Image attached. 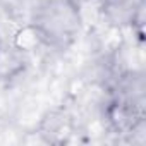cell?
I'll use <instances>...</instances> for the list:
<instances>
[{
    "mask_svg": "<svg viewBox=\"0 0 146 146\" xmlns=\"http://www.w3.org/2000/svg\"><path fill=\"white\" fill-rule=\"evenodd\" d=\"M105 119L108 122V127L117 134L136 132L144 120L143 98H131L119 93L107 103Z\"/></svg>",
    "mask_w": 146,
    "mask_h": 146,
    "instance_id": "cell-2",
    "label": "cell"
},
{
    "mask_svg": "<svg viewBox=\"0 0 146 146\" xmlns=\"http://www.w3.org/2000/svg\"><path fill=\"white\" fill-rule=\"evenodd\" d=\"M0 58H2V40H0Z\"/></svg>",
    "mask_w": 146,
    "mask_h": 146,
    "instance_id": "cell-3",
    "label": "cell"
},
{
    "mask_svg": "<svg viewBox=\"0 0 146 146\" xmlns=\"http://www.w3.org/2000/svg\"><path fill=\"white\" fill-rule=\"evenodd\" d=\"M81 23L79 0H41L33 11L29 26L40 45L65 50L76 41Z\"/></svg>",
    "mask_w": 146,
    "mask_h": 146,
    "instance_id": "cell-1",
    "label": "cell"
}]
</instances>
